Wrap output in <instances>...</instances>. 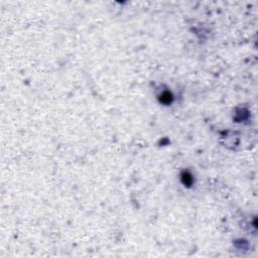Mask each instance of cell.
Masks as SVG:
<instances>
[{
    "label": "cell",
    "instance_id": "6da1fadb",
    "mask_svg": "<svg viewBox=\"0 0 258 258\" xmlns=\"http://www.w3.org/2000/svg\"><path fill=\"white\" fill-rule=\"evenodd\" d=\"M171 94H169V92H164L163 94L161 95V98H160V100H161L162 103H165V104H169V103L171 102Z\"/></svg>",
    "mask_w": 258,
    "mask_h": 258
}]
</instances>
